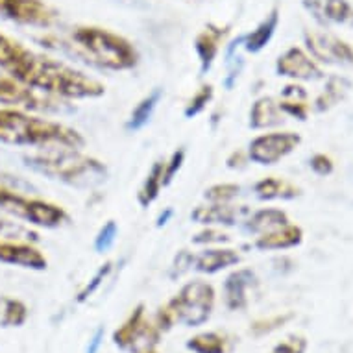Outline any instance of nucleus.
I'll return each mask as SVG.
<instances>
[{"instance_id":"nucleus-25","label":"nucleus","mask_w":353,"mask_h":353,"mask_svg":"<svg viewBox=\"0 0 353 353\" xmlns=\"http://www.w3.org/2000/svg\"><path fill=\"white\" fill-rule=\"evenodd\" d=\"M279 110L283 115L296 117L298 121H305L309 113L307 93L301 85H287L281 93V100L278 102Z\"/></svg>"},{"instance_id":"nucleus-34","label":"nucleus","mask_w":353,"mask_h":353,"mask_svg":"<svg viewBox=\"0 0 353 353\" xmlns=\"http://www.w3.org/2000/svg\"><path fill=\"white\" fill-rule=\"evenodd\" d=\"M111 270H113V263H111V261H108L105 265H102V267L97 270V274H94L93 278H91V281H89V283H87L85 287L80 290V292H78V296H76V301H78V303H83V301L89 300V298H91V296H93L94 292L100 289V287H102V283H104L105 279H108V276L111 274Z\"/></svg>"},{"instance_id":"nucleus-2","label":"nucleus","mask_w":353,"mask_h":353,"mask_svg":"<svg viewBox=\"0 0 353 353\" xmlns=\"http://www.w3.org/2000/svg\"><path fill=\"white\" fill-rule=\"evenodd\" d=\"M43 47L72 56L78 61L91 65L100 70H132L139 65V52L124 35L108 28L81 24L70 28L69 35H43L39 37Z\"/></svg>"},{"instance_id":"nucleus-35","label":"nucleus","mask_w":353,"mask_h":353,"mask_svg":"<svg viewBox=\"0 0 353 353\" xmlns=\"http://www.w3.org/2000/svg\"><path fill=\"white\" fill-rule=\"evenodd\" d=\"M185 163V150L183 148H178L170 154L167 161H165V168H163V185L168 187L174 181V178L178 176V172L183 167Z\"/></svg>"},{"instance_id":"nucleus-27","label":"nucleus","mask_w":353,"mask_h":353,"mask_svg":"<svg viewBox=\"0 0 353 353\" xmlns=\"http://www.w3.org/2000/svg\"><path fill=\"white\" fill-rule=\"evenodd\" d=\"M187 350L192 353H226L228 341L226 336L220 335L216 331H205L198 333L187 341Z\"/></svg>"},{"instance_id":"nucleus-39","label":"nucleus","mask_w":353,"mask_h":353,"mask_svg":"<svg viewBox=\"0 0 353 353\" xmlns=\"http://www.w3.org/2000/svg\"><path fill=\"white\" fill-rule=\"evenodd\" d=\"M309 165H311V170H313L314 174H319V176H330V174L333 172V163H331L330 157L324 156V154H316V156L311 157Z\"/></svg>"},{"instance_id":"nucleus-15","label":"nucleus","mask_w":353,"mask_h":353,"mask_svg":"<svg viewBox=\"0 0 353 353\" xmlns=\"http://www.w3.org/2000/svg\"><path fill=\"white\" fill-rule=\"evenodd\" d=\"M230 34V26L208 24L194 39V52L200 61V72L208 74L213 67L214 59L219 58L220 50L224 47L226 35Z\"/></svg>"},{"instance_id":"nucleus-36","label":"nucleus","mask_w":353,"mask_h":353,"mask_svg":"<svg viewBox=\"0 0 353 353\" xmlns=\"http://www.w3.org/2000/svg\"><path fill=\"white\" fill-rule=\"evenodd\" d=\"M192 243L194 244H202V246H222L224 243H230V235L224 233L222 230L214 226H208L203 232L196 233L194 237H192Z\"/></svg>"},{"instance_id":"nucleus-16","label":"nucleus","mask_w":353,"mask_h":353,"mask_svg":"<svg viewBox=\"0 0 353 353\" xmlns=\"http://www.w3.org/2000/svg\"><path fill=\"white\" fill-rule=\"evenodd\" d=\"M303 8L324 26H353V8L346 0H303Z\"/></svg>"},{"instance_id":"nucleus-11","label":"nucleus","mask_w":353,"mask_h":353,"mask_svg":"<svg viewBox=\"0 0 353 353\" xmlns=\"http://www.w3.org/2000/svg\"><path fill=\"white\" fill-rule=\"evenodd\" d=\"M305 45L314 59L327 65L353 63V48L346 41L327 32H305Z\"/></svg>"},{"instance_id":"nucleus-21","label":"nucleus","mask_w":353,"mask_h":353,"mask_svg":"<svg viewBox=\"0 0 353 353\" xmlns=\"http://www.w3.org/2000/svg\"><path fill=\"white\" fill-rule=\"evenodd\" d=\"M255 198H259L263 202H270V200H294L300 196L301 189L294 183H290L281 178H263L252 187Z\"/></svg>"},{"instance_id":"nucleus-5","label":"nucleus","mask_w":353,"mask_h":353,"mask_svg":"<svg viewBox=\"0 0 353 353\" xmlns=\"http://www.w3.org/2000/svg\"><path fill=\"white\" fill-rule=\"evenodd\" d=\"M214 289L208 281H189L181 287L178 294L159 307L154 324L157 330L168 331L172 325L183 324L187 327H198L205 324L214 309Z\"/></svg>"},{"instance_id":"nucleus-12","label":"nucleus","mask_w":353,"mask_h":353,"mask_svg":"<svg viewBox=\"0 0 353 353\" xmlns=\"http://www.w3.org/2000/svg\"><path fill=\"white\" fill-rule=\"evenodd\" d=\"M0 263L28 270H45L48 267L47 255L32 241L2 237L0 235Z\"/></svg>"},{"instance_id":"nucleus-8","label":"nucleus","mask_w":353,"mask_h":353,"mask_svg":"<svg viewBox=\"0 0 353 353\" xmlns=\"http://www.w3.org/2000/svg\"><path fill=\"white\" fill-rule=\"evenodd\" d=\"M161 331L157 330L154 322L146 319L145 305L139 303L134 311L130 313L119 330L113 333V344L121 347L124 352L143 353L146 350H152L159 341Z\"/></svg>"},{"instance_id":"nucleus-17","label":"nucleus","mask_w":353,"mask_h":353,"mask_svg":"<svg viewBox=\"0 0 353 353\" xmlns=\"http://www.w3.org/2000/svg\"><path fill=\"white\" fill-rule=\"evenodd\" d=\"M241 263V254L233 248L211 246L202 250L200 254H192V270L202 274H216L224 268L235 267Z\"/></svg>"},{"instance_id":"nucleus-32","label":"nucleus","mask_w":353,"mask_h":353,"mask_svg":"<svg viewBox=\"0 0 353 353\" xmlns=\"http://www.w3.org/2000/svg\"><path fill=\"white\" fill-rule=\"evenodd\" d=\"M0 235L2 237H12V239H24V241H37V233H34L30 228L13 222L12 219H8L6 214L0 213Z\"/></svg>"},{"instance_id":"nucleus-38","label":"nucleus","mask_w":353,"mask_h":353,"mask_svg":"<svg viewBox=\"0 0 353 353\" xmlns=\"http://www.w3.org/2000/svg\"><path fill=\"white\" fill-rule=\"evenodd\" d=\"M307 347V341L303 336L292 335L287 336L285 341H281L278 346H274L270 353H303Z\"/></svg>"},{"instance_id":"nucleus-1","label":"nucleus","mask_w":353,"mask_h":353,"mask_svg":"<svg viewBox=\"0 0 353 353\" xmlns=\"http://www.w3.org/2000/svg\"><path fill=\"white\" fill-rule=\"evenodd\" d=\"M0 70L41 93L56 99L93 100L105 94V85L99 78L76 69L47 54L23 45L21 41L0 32Z\"/></svg>"},{"instance_id":"nucleus-28","label":"nucleus","mask_w":353,"mask_h":353,"mask_svg":"<svg viewBox=\"0 0 353 353\" xmlns=\"http://www.w3.org/2000/svg\"><path fill=\"white\" fill-rule=\"evenodd\" d=\"M347 89H350V83L344 78H331L325 85V91L316 100V110L327 111L330 108L339 104L346 97Z\"/></svg>"},{"instance_id":"nucleus-40","label":"nucleus","mask_w":353,"mask_h":353,"mask_svg":"<svg viewBox=\"0 0 353 353\" xmlns=\"http://www.w3.org/2000/svg\"><path fill=\"white\" fill-rule=\"evenodd\" d=\"M246 161H250L248 159V154H244V152L237 150V152H233L232 156L228 157V168H243L244 165H246Z\"/></svg>"},{"instance_id":"nucleus-29","label":"nucleus","mask_w":353,"mask_h":353,"mask_svg":"<svg viewBox=\"0 0 353 353\" xmlns=\"http://www.w3.org/2000/svg\"><path fill=\"white\" fill-rule=\"evenodd\" d=\"M241 194H243V187L237 183H216V185L205 189L203 198L209 203H226L235 202Z\"/></svg>"},{"instance_id":"nucleus-18","label":"nucleus","mask_w":353,"mask_h":353,"mask_svg":"<svg viewBox=\"0 0 353 353\" xmlns=\"http://www.w3.org/2000/svg\"><path fill=\"white\" fill-rule=\"evenodd\" d=\"M257 281L250 268L233 270L224 281V303L230 311H243L248 305V290Z\"/></svg>"},{"instance_id":"nucleus-9","label":"nucleus","mask_w":353,"mask_h":353,"mask_svg":"<svg viewBox=\"0 0 353 353\" xmlns=\"http://www.w3.org/2000/svg\"><path fill=\"white\" fill-rule=\"evenodd\" d=\"M58 17L45 0H0V21L45 30L58 23Z\"/></svg>"},{"instance_id":"nucleus-30","label":"nucleus","mask_w":353,"mask_h":353,"mask_svg":"<svg viewBox=\"0 0 353 353\" xmlns=\"http://www.w3.org/2000/svg\"><path fill=\"white\" fill-rule=\"evenodd\" d=\"M213 97H214L213 85H211V83H203L196 93L192 94L191 99H189V102L185 104V110H183V115H185L187 119H194V117H198L200 113H203L205 108L209 105V102L213 100Z\"/></svg>"},{"instance_id":"nucleus-7","label":"nucleus","mask_w":353,"mask_h":353,"mask_svg":"<svg viewBox=\"0 0 353 353\" xmlns=\"http://www.w3.org/2000/svg\"><path fill=\"white\" fill-rule=\"evenodd\" d=\"M0 105L23 111H35V113H69L70 111L67 100L41 93L4 70H0Z\"/></svg>"},{"instance_id":"nucleus-22","label":"nucleus","mask_w":353,"mask_h":353,"mask_svg":"<svg viewBox=\"0 0 353 353\" xmlns=\"http://www.w3.org/2000/svg\"><path fill=\"white\" fill-rule=\"evenodd\" d=\"M283 122V113L279 110L278 102L270 97H261L255 100L250 110V128L252 130H267V128L279 126Z\"/></svg>"},{"instance_id":"nucleus-24","label":"nucleus","mask_w":353,"mask_h":353,"mask_svg":"<svg viewBox=\"0 0 353 353\" xmlns=\"http://www.w3.org/2000/svg\"><path fill=\"white\" fill-rule=\"evenodd\" d=\"M163 99V91L161 89H154L152 93H148L145 99H141L137 102L132 113H130V119L126 122V130L128 132H139L143 128L152 121L154 117V111H156L159 100Z\"/></svg>"},{"instance_id":"nucleus-41","label":"nucleus","mask_w":353,"mask_h":353,"mask_svg":"<svg viewBox=\"0 0 353 353\" xmlns=\"http://www.w3.org/2000/svg\"><path fill=\"white\" fill-rule=\"evenodd\" d=\"M102 339H104V330L100 327V330H97V333H94L93 339H91V344H89V347H87V353L99 352L100 344H102Z\"/></svg>"},{"instance_id":"nucleus-33","label":"nucleus","mask_w":353,"mask_h":353,"mask_svg":"<svg viewBox=\"0 0 353 353\" xmlns=\"http://www.w3.org/2000/svg\"><path fill=\"white\" fill-rule=\"evenodd\" d=\"M117 237H119V224L115 220H108L104 226L100 228V232L97 233L94 237V250L99 254H105L110 252L117 243Z\"/></svg>"},{"instance_id":"nucleus-3","label":"nucleus","mask_w":353,"mask_h":353,"mask_svg":"<svg viewBox=\"0 0 353 353\" xmlns=\"http://www.w3.org/2000/svg\"><path fill=\"white\" fill-rule=\"evenodd\" d=\"M0 143L24 148H54L67 146L81 150L85 139L74 128L45 117L30 115V111L0 105Z\"/></svg>"},{"instance_id":"nucleus-10","label":"nucleus","mask_w":353,"mask_h":353,"mask_svg":"<svg viewBox=\"0 0 353 353\" xmlns=\"http://www.w3.org/2000/svg\"><path fill=\"white\" fill-rule=\"evenodd\" d=\"M301 137L294 132H268L250 141L248 159L252 163L272 167L300 146Z\"/></svg>"},{"instance_id":"nucleus-31","label":"nucleus","mask_w":353,"mask_h":353,"mask_svg":"<svg viewBox=\"0 0 353 353\" xmlns=\"http://www.w3.org/2000/svg\"><path fill=\"white\" fill-rule=\"evenodd\" d=\"M28 319V309L24 305L23 301L19 300H4V307H2V324L12 325V327H17V325H23Z\"/></svg>"},{"instance_id":"nucleus-42","label":"nucleus","mask_w":353,"mask_h":353,"mask_svg":"<svg viewBox=\"0 0 353 353\" xmlns=\"http://www.w3.org/2000/svg\"><path fill=\"white\" fill-rule=\"evenodd\" d=\"M172 214H174V209H170V208L165 209V213H161L159 216H157V228L165 226L168 220L172 219Z\"/></svg>"},{"instance_id":"nucleus-4","label":"nucleus","mask_w":353,"mask_h":353,"mask_svg":"<svg viewBox=\"0 0 353 353\" xmlns=\"http://www.w3.org/2000/svg\"><path fill=\"white\" fill-rule=\"evenodd\" d=\"M26 167L34 172L47 176L50 180L61 181L65 185L76 189L97 187L108 180V168L102 161L81 154L78 148L54 146L23 157Z\"/></svg>"},{"instance_id":"nucleus-26","label":"nucleus","mask_w":353,"mask_h":353,"mask_svg":"<svg viewBox=\"0 0 353 353\" xmlns=\"http://www.w3.org/2000/svg\"><path fill=\"white\" fill-rule=\"evenodd\" d=\"M163 168H165V159H159L152 165V168L146 174L145 181L137 192V202H139L141 208L152 205L161 194V189L165 187L163 185Z\"/></svg>"},{"instance_id":"nucleus-23","label":"nucleus","mask_w":353,"mask_h":353,"mask_svg":"<svg viewBox=\"0 0 353 353\" xmlns=\"http://www.w3.org/2000/svg\"><path fill=\"white\" fill-rule=\"evenodd\" d=\"M287 222H290V220L285 211L274 208H265L259 209V211H252L248 219L243 222V230L246 233H252V235L257 237L261 233L270 232L274 228L283 226Z\"/></svg>"},{"instance_id":"nucleus-43","label":"nucleus","mask_w":353,"mask_h":353,"mask_svg":"<svg viewBox=\"0 0 353 353\" xmlns=\"http://www.w3.org/2000/svg\"><path fill=\"white\" fill-rule=\"evenodd\" d=\"M143 353H157V352H154V350H146V352H143Z\"/></svg>"},{"instance_id":"nucleus-13","label":"nucleus","mask_w":353,"mask_h":353,"mask_svg":"<svg viewBox=\"0 0 353 353\" xmlns=\"http://www.w3.org/2000/svg\"><path fill=\"white\" fill-rule=\"evenodd\" d=\"M252 213V208L244 203L226 202L198 205L191 213V219L203 226H237L243 224Z\"/></svg>"},{"instance_id":"nucleus-20","label":"nucleus","mask_w":353,"mask_h":353,"mask_svg":"<svg viewBox=\"0 0 353 353\" xmlns=\"http://www.w3.org/2000/svg\"><path fill=\"white\" fill-rule=\"evenodd\" d=\"M279 24V10L274 8L272 12L268 13L267 17L263 19L257 26H255L252 32L243 35V47L246 52L257 54L261 52L263 48L268 47V43L272 41L274 34H276V28Z\"/></svg>"},{"instance_id":"nucleus-6","label":"nucleus","mask_w":353,"mask_h":353,"mask_svg":"<svg viewBox=\"0 0 353 353\" xmlns=\"http://www.w3.org/2000/svg\"><path fill=\"white\" fill-rule=\"evenodd\" d=\"M0 213L45 230H56L69 222V213L61 205L26 194L4 181H0Z\"/></svg>"},{"instance_id":"nucleus-14","label":"nucleus","mask_w":353,"mask_h":353,"mask_svg":"<svg viewBox=\"0 0 353 353\" xmlns=\"http://www.w3.org/2000/svg\"><path fill=\"white\" fill-rule=\"evenodd\" d=\"M276 70L279 76H287V78H294V80H320L322 78V70L311 56H307L301 48L292 47L287 52H283L276 61Z\"/></svg>"},{"instance_id":"nucleus-19","label":"nucleus","mask_w":353,"mask_h":353,"mask_svg":"<svg viewBox=\"0 0 353 353\" xmlns=\"http://www.w3.org/2000/svg\"><path fill=\"white\" fill-rule=\"evenodd\" d=\"M303 241V232L300 226L296 224H283V226L274 228L270 232H265L257 235L254 241V246L263 252H270V250H289L294 248Z\"/></svg>"},{"instance_id":"nucleus-37","label":"nucleus","mask_w":353,"mask_h":353,"mask_svg":"<svg viewBox=\"0 0 353 353\" xmlns=\"http://www.w3.org/2000/svg\"><path fill=\"white\" fill-rule=\"evenodd\" d=\"M292 319V314H279V316H274V319H268V320H257L252 324V333L255 336H263L270 333V331L278 330L279 325H283L285 322H289Z\"/></svg>"}]
</instances>
